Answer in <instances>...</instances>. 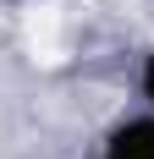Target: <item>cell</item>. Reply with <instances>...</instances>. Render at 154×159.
Masks as SVG:
<instances>
[{
	"mask_svg": "<svg viewBox=\"0 0 154 159\" xmlns=\"http://www.w3.org/2000/svg\"><path fill=\"white\" fill-rule=\"evenodd\" d=\"M99 159H110V154H99Z\"/></svg>",
	"mask_w": 154,
	"mask_h": 159,
	"instance_id": "3",
	"label": "cell"
},
{
	"mask_svg": "<svg viewBox=\"0 0 154 159\" xmlns=\"http://www.w3.org/2000/svg\"><path fill=\"white\" fill-rule=\"evenodd\" d=\"M138 99L154 110V44L143 49V61H138Z\"/></svg>",
	"mask_w": 154,
	"mask_h": 159,
	"instance_id": "2",
	"label": "cell"
},
{
	"mask_svg": "<svg viewBox=\"0 0 154 159\" xmlns=\"http://www.w3.org/2000/svg\"><path fill=\"white\" fill-rule=\"evenodd\" d=\"M99 154H110V159H154V110L143 104V110L121 115V121L105 132Z\"/></svg>",
	"mask_w": 154,
	"mask_h": 159,
	"instance_id": "1",
	"label": "cell"
}]
</instances>
